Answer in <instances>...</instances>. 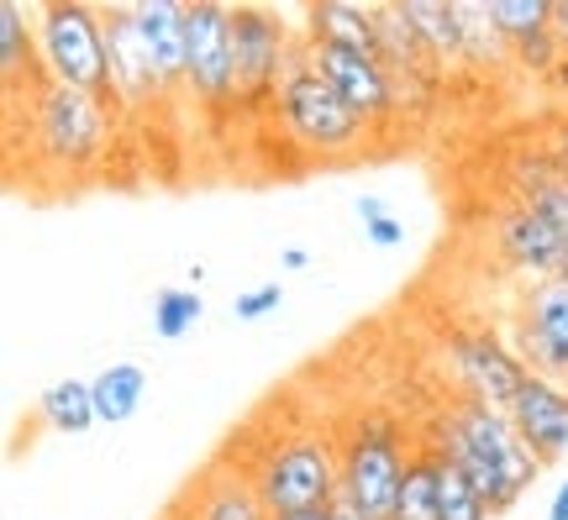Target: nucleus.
Masks as SVG:
<instances>
[{"mask_svg":"<svg viewBox=\"0 0 568 520\" xmlns=\"http://www.w3.org/2000/svg\"><path fill=\"white\" fill-rule=\"evenodd\" d=\"M27 137L32 153L53 169H84L101 159L111 137V111L90 90H74L63 80H48L27 105Z\"/></svg>","mask_w":568,"mask_h":520,"instance_id":"obj_6","label":"nucleus"},{"mask_svg":"<svg viewBox=\"0 0 568 520\" xmlns=\"http://www.w3.org/2000/svg\"><path fill=\"white\" fill-rule=\"evenodd\" d=\"M406 21L422 32L437 63H464V27H458V0H400Z\"/></svg>","mask_w":568,"mask_h":520,"instance_id":"obj_20","label":"nucleus"},{"mask_svg":"<svg viewBox=\"0 0 568 520\" xmlns=\"http://www.w3.org/2000/svg\"><path fill=\"white\" fill-rule=\"evenodd\" d=\"M437 520H489L485 494L453 462H443V504H437Z\"/></svg>","mask_w":568,"mask_h":520,"instance_id":"obj_25","label":"nucleus"},{"mask_svg":"<svg viewBox=\"0 0 568 520\" xmlns=\"http://www.w3.org/2000/svg\"><path fill=\"white\" fill-rule=\"evenodd\" d=\"M458 27H464V63L474 69H500L510 59V42L489 21L485 0H458Z\"/></svg>","mask_w":568,"mask_h":520,"instance_id":"obj_22","label":"nucleus"},{"mask_svg":"<svg viewBox=\"0 0 568 520\" xmlns=\"http://www.w3.org/2000/svg\"><path fill=\"white\" fill-rule=\"evenodd\" d=\"M105 21V59H111V101L116 105H148L159 101V74L142 53L138 21H132V6H101Z\"/></svg>","mask_w":568,"mask_h":520,"instance_id":"obj_14","label":"nucleus"},{"mask_svg":"<svg viewBox=\"0 0 568 520\" xmlns=\"http://www.w3.org/2000/svg\"><path fill=\"white\" fill-rule=\"evenodd\" d=\"M337 447H343V494L364 504L374 520H389L406 462L416 452V447H406V426L389 410H358L337 437Z\"/></svg>","mask_w":568,"mask_h":520,"instance_id":"obj_4","label":"nucleus"},{"mask_svg":"<svg viewBox=\"0 0 568 520\" xmlns=\"http://www.w3.org/2000/svg\"><path fill=\"white\" fill-rule=\"evenodd\" d=\"M510 59L521 63V69H531V74H548L552 80V69L564 63V42H558V32H531V38H521L516 48H510Z\"/></svg>","mask_w":568,"mask_h":520,"instance_id":"obj_26","label":"nucleus"},{"mask_svg":"<svg viewBox=\"0 0 568 520\" xmlns=\"http://www.w3.org/2000/svg\"><path fill=\"white\" fill-rule=\"evenodd\" d=\"M190 95L205 111L237 105V63H232V6L195 0L190 6Z\"/></svg>","mask_w":568,"mask_h":520,"instance_id":"obj_9","label":"nucleus"},{"mask_svg":"<svg viewBox=\"0 0 568 520\" xmlns=\"http://www.w3.org/2000/svg\"><path fill=\"white\" fill-rule=\"evenodd\" d=\"M280 305H284V289H280V284H258V289L237 295V300H232V310H237V320H264V316H274Z\"/></svg>","mask_w":568,"mask_h":520,"instance_id":"obj_28","label":"nucleus"},{"mask_svg":"<svg viewBox=\"0 0 568 520\" xmlns=\"http://www.w3.org/2000/svg\"><path fill=\"white\" fill-rule=\"evenodd\" d=\"M284 268H295V274L311 268V253H305V247H284Z\"/></svg>","mask_w":568,"mask_h":520,"instance_id":"obj_33","label":"nucleus"},{"mask_svg":"<svg viewBox=\"0 0 568 520\" xmlns=\"http://www.w3.org/2000/svg\"><path fill=\"white\" fill-rule=\"evenodd\" d=\"M495 247H500V258H506L510 268L531 274V284L552 279V274H558V258H564V237H558V226L542 221L531 205H521V201L495 216Z\"/></svg>","mask_w":568,"mask_h":520,"instance_id":"obj_15","label":"nucleus"},{"mask_svg":"<svg viewBox=\"0 0 568 520\" xmlns=\"http://www.w3.org/2000/svg\"><path fill=\"white\" fill-rule=\"evenodd\" d=\"M243 468L274 516L332 504V494L343 489V447L326 426H284L253 447Z\"/></svg>","mask_w":568,"mask_h":520,"instance_id":"obj_2","label":"nucleus"},{"mask_svg":"<svg viewBox=\"0 0 568 520\" xmlns=\"http://www.w3.org/2000/svg\"><path fill=\"white\" fill-rule=\"evenodd\" d=\"M422 441L437 447V458L453 462L485 494L489 516H506L542 473L537 452L521 441V431L510 426L506 410L479 400V395H453L437 416L426 420Z\"/></svg>","mask_w":568,"mask_h":520,"instance_id":"obj_1","label":"nucleus"},{"mask_svg":"<svg viewBox=\"0 0 568 520\" xmlns=\"http://www.w3.org/2000/svg\"><path fill=\"white\" fill-rule=\"evenodd\" d=\"M205 316V300L195 289H159L153 295V332L159 337H184V332H195V320Z\"/></svg>","mask_w":568,"mask_h":520,"instance_id":"obj_24","label":"nucleus"},{"mask_svg":"<svg viewBox=\"0 0 568 520\" xmlns=\"http://www.w3.org/2000/svg\"><path fill=\"white\" fill-rule=\"evenodd\" d=\"M38 420L59 437H84L90 426H101L95 416V395H90V379H59L38 395Z\"/></svg>","mask_w":568,"mask_h":520,"instance_id":"obj_19","label":"nucleus"},{"mask_svg":"<svg viewBox=\"0 0 568 520\" xmlns=\"http://www.w3.org/2000/svg\"><path fill=\"white\" fill-rule=\"evenodd\" d=\"M564 59H568V48H564Z\"/></svg>","mask_w":568,"mask_h":520,"instance_id":"obj_35","label":"nucleus"},{"mask_svg":"<svg viewBox=\"0 0 568 520\" xmlns=\"http://www.w3.org/2000/svg\"><path fill=\"white\" fill-rule=\"evenodd\" d=\"M510 426L521 431L537 462H558L568 452V389L564 384L542 379V374H527L521 389H516V400L506 405Z\"/></svg>","mask_w":568,"mask_h":520,"instance_id":"obj_13","label":"nucleus"},{"mask_svg":"<svg viewBox=\"0 0 568 520\" xmlns=\"http://www.w3.org/2000/svg\"><path fill=\"white\" fill-rule=\"evenodd\" d=\"M305 38L337 42V48H353V53H374V59H379V17H374V6H353V0L305 6Z\"/></svg>","mask_w":568,"mask_h":520,"instance_id":"obj_17","label":"nucleus"},{"mask_svg":"<svg viewBox=\"0 0 568 520\" xmlns=\"http://www.w3.org/2000/svg\"><path fill=\"white\" fill-rule=\"evenodd\" d=\"M311 63L337 84V95L364 116V126L385 121L389 111H400V90H395V74L385 69V59L353 53V48H337V42H311Z\"/></svg>","mask_w":568,"mask_h":520,"instance_id":"obj_11","label":"nucleus"},{"mask_svg":"<svg viewBox=\"0 0 568 520\" xmlns=\"http://www.w3.org/2000/svg\"><path fill=\"white\" fill-rule=\"evenodd\" d=\"M274 116H280L284 137L316 153V159H347L364 147V116L337 95V84L326 80L322 69L311 63V42H295V53L284 63L280 80V101H274Z\"/></svg>","mask_w":568,"mask_h":520,"instance_id":"obj_3","label":"nucleus"},{"mask_svg":"<svg viewBox=\"0 0 568 520\" xmlns=\"http://www.w3.org/2000/svg\"><path fill=\"white\" fill-rule=\"evenodd\" d=\"M552 32H558V42L568 48V0H558V11H552Z\"/></svg>","mask_w":568,"mask_h":520,"instance_id":"obj_32","label":"nucleus"},{"mask_svg":"<svg viewBox=\"0 0 568 520\" xmlns=\"http://www.w3.org/2000/svg\"><path fill=\"white\" fill-rule=\"evenodd\" d=\"M132 21H138L142 53L153 63L163 95L190 90V6H174V0H138V6H132Z\"/></svg>","mask_w":568,"mask_h":520,"instance_id":"obj_12","label":"nucleus"},{"mask_svg":"<svg viewBox=\"0 0 568 520\" xmlns=\"http://www.w3.org/2000/svg\"><path fill=\"white\" fill-rule=\"evenodd\" d=\"M548 520H568V479L552 489V504H548Z\"/></svg>","mask_w":568,"mask_h":520,"instance_id":"obj_31","label":"nucleus"},{"mask_svg":"<svg viewBox=\"0 0 568 520\" xmlns=\"http://www.w3.org/2000/svg\"><path fill=\"white\" fill-rule=\"evenodd\" d=\"M443 358L458 374V395H479V400L500 405V410L516 400L521 379L531 374L527 358L489 326H453V332H443Z\"/></svg>","mask_w":568,"mask_h":520,"instance_id":"obj_8","label":"nucleus"},{"mask_svg":"<svg viewBox=\"0 0 568 520\" xmlns=\"http://www.w3.org/2000/svg\"><path fill=\"white\" fill-rule=\"evenodd\" d=\"M552 159H558V163L568 169V116L558 121V126H552Z\"/></svg>","mask_w":568,"mask_h":520,"instance_id":"obj_30","label":"nucleus"},{"mask_svg":"<svg viewBox=\"0 0 568 520\" xmlns=\"http://www.w3.org/2000/svg\"><path fill=\"white\" fill-rule=\"evenodd\" d=\"M521 358H527L531 374L564 384L568 389V284L564 279H537L521 300Z\"/></svg>","mask_w":568,"mask_h":520,"instance_id":"obj_10","label":"nucleus"},{"mask_svg":"<svg viewBox=\"0 0 568 520\" xmlns=\"http://www.w3.org/2000/svg\"><path fill=\"white\" fill-rule=\"evenodd\" d=\"M353 211H358V221H364V232L374 247H400V242H406V221L389 216V205L379 201V195H364Z\"/></svg>","mask_w":568,"mask_h":520,"instance_id":"obj_27","label":"nucleus"},{"mask_svg":"<svg viewBox=\"0 0 568 520\" xmlns=\"http://www.w3.org/2000/svg\"><path fill=\"white\" fill-rule=\"evenodd\" d=\"M290 21L274 6H232V63H237V105L243 111H274L284 63L295 53Z\"/></svg>","mask_w":568,"mask_h":520,"instance_id":"obj_7","label":"nucleus"},{"mask_svg":"<svg viewBox=\"0 0 568 520\" xmlns=\"http://www.w3.org/2000/svg\"><path fill=\"white\" fill-rule=\"evenodd\" d=\"M485 11H489V21L500 27V38L516 48V42L531 38V32H548L558 0H485Z\"/></svg>","mask_w":568,"mask_h":520,"instance_id":"obj_23","label":"nucleus"},{"mask_svg":"<svg viewBox=\"0 0 568 520\" xmlns=\"http://www.w3.org/2000/svg\"><path fill=\"white\" fill-rule=\"evenodd\" d=\"M437 504H443V458H437V447L416 441L389 520H437Z\"/></svg>","mask_w":568,"mask_h":520,"instance_id":"obj_18","label":"nucleus"},{"mask_svg":"<svg viewBox=\"0 0 568 520\" xmlns=\"http://www.w3.org/2000/svg\"><path fill=\"white\" fill-rule=\"evenodd\" d=\"M90 395H95V416H101L105 426L132 420L142 395H148V368H142V363H111V368H101V374L90 379Z\"/></svg>","mask_w":568,"mask_h":520,"instance_id":"obj_21","label":"nucleus"},{"mask_svg":"<svg viewBox=\"0 0 568 520\" xmlns=\"http://www.w3.org/2000/svg\"><path fill=\"white\" fill-rule=\"evenodd\" d=\"M184 520H274V510L264 504L258 483L247 479L243 462H216L195 479L184 500Z\"/></svg>","mask_w":568,"mask_h":520,"instance_id":"obj_16","label":"nucleus"},{"mask_svg":"<svg viewBox=\"0 0 568 520\" xmlns=\"http://www.w3.org/2000/svg\"><path fill=\"white\" fill-rule=\"evenodd\" d=\"M274 520H332V504H316V510H295V516H274Z\"/></svg>","mask_w":568,"mask_h":520,"instance_id":"obj_34","label":"nucleus"},{"mask_svg":"<svg viewBox=\"0 0 568 520\" xmlns=\"http://www.w3.org/2000/svg\"><path fill=\"white\" fill-rule=\"evenodd\" d=\"M38 48L48 74L74 90H90L95 101H111V59H105V21L90 0H42L32 6Z\"/></svg>","mask_w":568,"mask_h":520,"instance_id":"obj_5","label":"nucleus"},{"mask_svg":"<svg viewBox=\"0 0 568 520\" xmlns=\"http://www.w3.org/2000/svg\"><path fill=\"white\" fill-rule=\"evenodd\" d=\"M332 520H374V516H368L358 500H347L343 489H337V494H332Z\"/></svg>","mask_w":568,"mask_h":520,"instance_id":"obj_29","label":"nucleus"}]
</instances>
